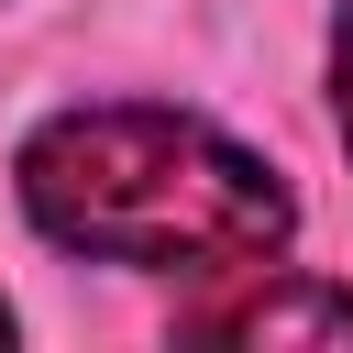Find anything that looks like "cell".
Segmentation results:
<instances>
[{
  "label": "cell",
  "instance_id": "6da1fadb",
  "mask_svg": "<svg viewBox=\"0 0 353 353\" xmlns=\"http://www.w3.org/2000/svg\"><path fill=\"white\" fill-rule=\"evenodd\" d=\"M11 176L44 243L132 276H243L298 232V199L254 143L154 99H88L33 121Z\"/></svg>",
  "mask_w": 353,
  "mask_h": 353
},
{
  "label": "cell",
  "instance_id": "7a4b0ae2",
  "mask_svg": "<svg viewBox=\"0 0 353 353\" xmlns=\"http://www.w3.org/2000/svg\"><path fill=\"white\" fill-rule=\"evenodd\" d=\"M176 331L188 342H353V298L320 287V276H287L265 254V265H243V287L176 309Z\"/></svg>",
  "mask_w": 353,
  "mask_h": 353
},
{
  "label": "cell",
  "instance_id": "3957f363",
  "mask_svg": "<svg viewBox=\"0 0 353 353\" xmlns=\"http://www.w3.org/2000/svg\"><path fill=\"white\" fill-rule=\"evenodd\" d=\"M331 110H342V143H353V0L331 11Z\"/></svg>",
  "mask_w": 353,
  "mask_h": 353
},
{
  "label": "cell",
  "instance_id": "277c9868",
  "mask_svg": "<svg viewBox=\"0 0 353 353\" xmlns=\"http://www.w3.org/2000/svg\"><path fill=\"white\" fill-rule=\"evenodd\" d=\"M0 342H11V309H0Z\"/></svg>",
  "mask_w": 353,
  "mask_h": 353
}]
</instances>
